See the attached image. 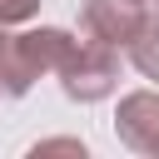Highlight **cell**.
I'll return each mask as SVG.
<instances>
[{
  "label": "cell",
  "mask_w": 159,
  "mask_h": 159,
  "mask_svg": "<svg viewBox=\"0 0 159 159\" xmlns=\"http://www.w3.org/2000/svg\"><path fill=\"white\" fill-rule=\"evenodd\" d=\"M55 75L65 80V94H70V99H99V94L114 89L119 60H114L109 45H99V40H75V35H70Z\"/></svg>",
  "instance_id": "6da1fadb"
},
{
  "label": "cell",
  "mask_w": 159,
  "mask_h": 159,
  "mask_svg": "<svg viewBox=\"0 0 159 159\" xmlns=\"http://www.w3.org/2000/svg\"><path fill=\"white\" fill-rule=\"evenodd\" d=\"M114 134L139 149V154H159V94L139 89L119 104V119H114Z\"/></svg>",
  "instance_id": "3957f363"
},
{
  "label": "cell",
  "mask_w": 159,
  "mask_h": 159,
  "mask_svg": "<svg viewBox=\"0 0 159 159\" xmlns=\"http://www.w3.org/2000/svg\"><path fill=\"white\" fill-rule=\"evenodd\" d=\"M124 50L134 55V65H139L149 80H159V15H149V20H144V30H139Z\"/></svg>",
  "instance_id": "277c9868"
},
{
  "label": "cell",
  "mask_w": 159,
  "mask_h": 159,
  "mask_svg": "<svg viewBox=\"0 0 159 159\" xmlns=\"http://www.w3.org/2000/svg\"><path fill=\"white\" fill-rule=\"evenodd\" d=\"M40 0H0V25H15V20H30Z\"/></svg>",
  "instance_id": "5b68a950"
},
{
  "label": "cell",
  "mask_w": 159,
  "mask_h": 159,
  "mask_svg": "<svg viewBox=\"0 0 159 159\" xmlns=\"http://www.w3.org/2000/svg\"><path fill=\"white\" fill-rule=\"evenodd\" d=\"M149 20V0H84V40H99L109 50L129 45Z\"/></svg>",
  "instance_id": "7a4b0ae2"
}]
</instances>
